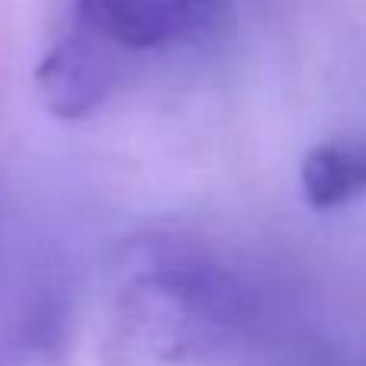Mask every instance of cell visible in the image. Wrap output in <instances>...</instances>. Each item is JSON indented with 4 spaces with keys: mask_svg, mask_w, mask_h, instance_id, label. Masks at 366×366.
Returning a JSON list of instances; mask_svg holds the SVG:
<instances>
[{
    "mask_svg": "<svg viewBox=\"0 0 366 366\" xmlns=\"http://www.w3.org/2000/svg\"><path fill=\"white\" fill-rule=\"evenodd\" d=\"M247 292L225 267L174 241H145L116 292L113 363H174L215 350L244 325Z\"/></svg>",
    "mask_w": 366,
    "mask_h": 366,
    "instance_id": "obj_1",
    "label": "cell"
},
{
    "mask_svg": "<svg viewBox=\"0 0 366 366\" xmlns=\"http://www.w3.org/2000/svg\"><path fill=\"white\" fill-rule=\"evenodd\" d=\"M299 183L305 202L318 212L360 199L366 196V142L337 139L315 145L302 161Z\"/></svg>",
    "mask_w": 366,
    "mask_h": 366,
    "instance_id": "obj_4",
    "label": "cell"
},
{
    "mask_svg": "<svg viewBox=\"0 0 366 366\" xmlns=\"http://www.w3.org/2000/svg\"><path fill=\"white\" fill-rule=\"evenodd\" d=\"M116 84V49L94 32L71 26L39 61L36 90L45 109L61 122L90 119Z\"/></svg>",
    "mask_w": 366,
    "mask_h": 366,
    "instance_id": "obj_3",
    "label": "cell"
},
{
    "mask_svg": "<svg viewBox=\"0 0 366 366\" xmlns=\"http://www.w3.org/2000/svg\"><path fill=\"white\" fill-rule=\"evenodd\" d=\"M228 0H77L74 23L116 51L167 49L209 39Z\"/></svg>",
    "mask_w": 366,
    "mask_h": 366,
    "instance_id": "obj_2",
    "label": "cell"
}]
</instances>
